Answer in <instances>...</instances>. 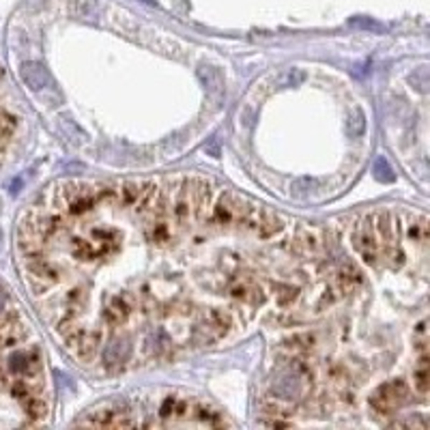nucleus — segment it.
Returning <instances> with one entry per match:
<instances>
[{"label":"nucleus","mask_w":430,"mask_h":430,"mask_svg":"<svg viewBox=\"0 0 430 430\" xmlns=\"http://www.w3.org/2000/svg\"><path fill=\"white\" fill-rule=\"evenodd\" d=\"M213 196V185L204 177H185L177 179L174 196H172V206L170 215L177 224H185L189 220L202 218L209 202Z\"/></svg>","instance_id":"nucleus-1"},{"label":"nucleus","mask_w":430,"mask_h":430,"mask_svg":"<svg viewBox=\"0 0 430 430\" xmlns=\"http://www.w3.org/2000/svg\"><path fill=\"white\" fill-rule=\"evenodd\" d=\"M99 202L97 185L84 181H63L52 192V206L65 215H84Z\"/></svg>","instance_id":"nucleus-2"},{"label":"nucleus","mask_w":430,"mask_h":430,"mask_svg":"<svg viewBox=\"0 0 430 430\" xmlns=\"http://www.w3.org/2000/svg\"><path fill=\"white\" fill-rule=\"evenodd\" d=\"M58 332L63 334L67 349L80 362L88 364V362H93L99 355V349H101V336H99V332L86 330V327H78L75 322H73V318H69V316L65 320H61Z\"/></svg>","instance_id":"nucleus-3"},{"label":"nucleus","mask_w":430,"mask_h":430,"mask_svg":"<svg viewBox=\"0 0 430 430\" xmlns=\"http://www.w3.org/2000/svg\"><path fill=\"white\" fill-rule=\"evenodd\" d=\"M254 204L235 192H222L213 206V222L222 229H243Z\"/></svg>","instance_id":"nucleus-4"},{"label":"nucleus","mask_w":430,"mask_h":430,"mask_svg":"<svg viewBox=\"0 0 430 430\" xmlns=\"http://www.w3.org/2000/svg\"><path fill=\"white\" fill-rule=\"evenodd\" d=\"M157 183L155 181H123L115 185V202L123 206H132L136 213H151L155 198H157Z\"/></svg>","instance_id":"nucleus-5"},{"label":"nucleus","mask_w":430,"mask_h":430,"mask_svg":"<svg viewBox=\"0 0 430 430\" xmlns=\"http://www.w3.org/2000/svg\"><path fill=\"white\" fill-rule=\"evenodd\" d=\"M121 243V235L112 229H97L90 231L86 237H78L73 239V254L80 261H93V258H101L117 252Z\"/></svg>","instance_id":"nucleus-6"},{"label":"nucleus","mask_w":430,"mask_h":430,"mask_svg":"<svg viewBox=\"0 0 430 430\" xmlns=\"http://www.w3.org/2000/svg\"><path fill=\"white\" fill-rule=\"evenodd\" d=\"M409 396H411L409 385L400 379H394V381H387L372 392L370 407L381 415H394L396 411H400L409 402Z\"/></svg>","instance_id":"nucleus-7"},{"label":"nucleus","mask_w":430,"mask_h":430,"mask_svg":"<svg viewBox=\"0 0 430 430\" xmlns=\"http://www.w3.org/2000/svg\"><path fill=\"white\" fill-rule=\"evenodd\" d=\"M353 248L357 250V254L362 256V261L370 267H374L379 263L381 256V246L377 239V231H374V222H372V213L364 215L362 220H357V224L353 226V235H351Z\"/></svg>","instance_id":"nucleus-8"},{"label":"nucleus","mask_w":430,"mask_h":430,"mask_svg":"<svg viewBox=\"0 0 430 430\" xmlns=\"http://www.w3.org/2000/svg\"><path fill=\"white\" fill-rule=\"evenodd\" d=\"M305 392V370L301 366H286L276 372L271 379V396L293 402L299 400Z\"/></svg>","instance_id":"nucleus-9"},{"label":"nucleus","mask_w":430,"mask_h":430,"mask_svg":"<svg viewBox=\"0 0 430 430\" xmlns=\"http://www.w3.org/2000/svg\"><path fill=\"white\" fill-rule=\"evenodd\" d=\"M372 222H374L377 239H379V246H381V254L392 258L394 267H400L402 252H400V246H398V226L392 220V213L389 211L372 213Z\"/></svg>","instance_id":"nucleus-10"},{"label":"nucleus","mask_w":430,"mask_h":430,"mask_svg":"<svg viewBox=\"0 0 430 430\" xmlns=\"http://www.w3.org/2000/svg\"><path fill=\"white\" fill-rule=\"evenodd\" d=\"M231 330H233V316H231V312L222 310V308H211V310H206V314L198 322L196 338L202 345H209V342H215V340L224 338Z\"/></svg>","instance_id":"nucleus-11"},{"label":"nucleus","mask_w":430,"mask_h":430,"mask_svg":"<svg viewBox=\"0 0 430 430\" xmlns=\"http://www.w3.org/2000/svg\"><path fill=\"white\" fill-rule=\"evenodd\" d=\"M26 276L35 293H43L58 282V269L39 252L26 254Z\"/></svg>","instance_id":"nucleus-12"},{"label":"nucleus","mask_w":430,"mask_h":430,"mask_svg":"<svg viewBox=\"0 0 430 430\" xmlns=\"http://www.w3.org/2000/svg\"><path fill=\"white\" fill-rule=\"evenodd\" d=\"M7 366L14 377L31 381V383H35V381L41 383V353L37 347L20 349V351L11 353Z\"/></svg>","instance_id":"nucleus-13"},{"label":"nucleus","mask_w":430,"mask_h":430,"mask_svg":"<svg viewBox=\"0 0 430 430\" xmlns=\"http://www.w3.org/2000/svg\"><path fill=\"white\" fill-rule=\"evenodd\" d=\"M284 220L280 218V215L276 211H269L265 206H256L252 209L250 218L243 226V231H250L252 235L261 237V239H271L276 235H280L284 231Z\"/></svg>","instance_id":"nucleus-14"},{"label":"nucleus","mask_w":430,"mask_h":430,"mask_svg":"<svg viewBox=\"0 0 430 430\" xmlns=\"http://www.w3.org/2000/svg\"><path fill=\"white\" fill-rule=\"evenodd\" d=\"M26 336H28V330L16 312L0 314V349L16 347V345L24 342Z\"/></svg>","instance_id":"nucleus-15"},{"label":"nucleus","mask_w":430,"mask_h":430,"mask_svg":"<svg viewBox=\"0 0 430 430\" xmlns=\"http://www.w3.org/2000/svg\"><path fill=\"white\" fill-rule=\"evenodd\" d=\"M132 353H134V345L130 338L121 336V338H115L105 345L103 349V364L108 368H117V366H123L132 360Z\"/></svg>","instance_id":"nucleus-16"},{"label":"nucleus","mask_w":430,"mask_h":430,"mask_svg":"<svg viewBox=\"0 0 430 430\" xmlns=\"http://www.w3.org/2000/svg\"><path fill=\"white\" fill-rule=\"evenodd\" d=\"M174 220L170 218V215H155V218L149 222L147 226V237L151 243L155 246H168L170 241H174Z\"/></svg>","instance_id":"nucleus-17"},{"label":"nucleus","mask_w":430,"mask_h":430,"mask_svg":"<svg viewBox=\"0 0 430 430\" xmlns=\"http://www.w3.org/2000/svg\"><path fill=\"white\" fill-rule=\"evenodd\" d=\"M84 424H88V426H108V428L138 426V421L132 419L130 413H125V411H117V409H103V411H97V413L88 415V417L84 419Z\"/></svg>","instance_id":"nucleus-18"},{"label":"nucleus","mask_w":430,"mask_h":430,"mask_svg":"<svg viewBox=\"0 0 430 430\" xmlns=\"http://www.w3.org/2000/svg\"><path fill=\"white\" fill-rule=\"evenodd\" d=\"M192 417H196L200 424H204V426H213V428H224V426H233V421L231 419H226V415L222 413V411H218V409H213V407H209V404H204V402H194V415Z\"/></svg>","instance_id":"nucleus-19"},{"label":"nucleus","mask_w":430,"mask_h":430,"mask_svg":"<svg viewBox=\"0 0 430 430\" xmlns=\"http://www.w3.org/2000/svg\"><path fill=\"white\" fill-rule=\"evenodd\" d=\"M20 75L31 90H43L50 84V75L39 63H22Z\"/></svg>","instance_id":"nucleus-20"},{"label":"nucleus","mask_w":430,"mask_h":430,"mask_svg":"<svg viewBox=\"0 0 430 430\" xmlns=\"http://www.w3.org/2000/svg\"><path fill=\"white\" fill-rule=\"evenodd\" d=\"M194 402L196 400H187V398H177L170 396L164 400L162 404V417L166 419H179V417H192L194 415Z\"/></svg>","instance_id":"nucleus-21"},{"label":"nucleus","mask_w":430,"mask_h":430,"mask_svg":"<svg viewBox=\"0 0 430 430\" xmlns=\"http://www.w3.org/2000/svg\"><path fill=\"white\" fill-rule=\"evenodd\" d=\"M132 310H134V305H132L130 297L127 295H117L110 301V305H108V310H105V318H108V322H112V325H121V322L127 320Z\"/></svg>","instance_id":"nucleus-22"},{"label":"nucleus","mask_w":430,"mask_h":430,"mask_svg":"<svg viewBox=\"0 0 430 430\" xmlns=\"http://www.w3.org/2000/svg\"><path fill=\"white\" fill-rule=\"evenodd\" d=\"M336 282H338V288L342 293H355L364 284V276L353 263H347V265L340 267V271L336 276Z\"/></svg>","instance_id":"nucleus-23"},{"label":"nucleus","mask_w":430,"mask_h":430,"mask_svg":"<svg viewBox=\"0 0 430 430\" xmlns=\"http://www.w3.org/2000/svg\"><path fill=\"white\" fill-rule=\"evenodd\" d=\"M233 297L243 301V303H252V305H258L265 299L263 288L252 284V282H239L237 286H233Z\"/></svg>","instance_id":"nucleus-24"},{"label":"nucleus","mask_w":430,"mask_h":430,"mask_svg":"<svg viewBox=\"0 0 430 430\" xmlns=\"http://www.w3.org/2000/svg\"><path fill=\"white\" fill-rule=\"evenodd\" d=\"M413 387L419 396H426L430 389V362L428 355H421V360L417 362V368L413 372Z\"/></svg>","instance_id":"nucleus-25"},{"label":"nucleus","mask_w":430,"mask_h":430,"mask_svg":"<svg viewBox=\"0 0 430 430\" xmlns=\"http://www.w3.org/2000/svg\"><path fill=\"white\" fill-rule=\"evenodd\" d=\"M320 246V239L314 231H308V229H301L295 237V250L297 252H303V254H310V252H316Z\"/></svg>","instance_id":"nucleus-26"},{"label":"nucleus","mask_w":430,"mask_h":430,"mask_svg":"<svg viewBox=\"0 0 430 430\" xmlns=\"http://www.w3.org/2000/svg\"><path fill=\"white\" fill-rule=\"evenodd\" d=\"M22 407H24L26 415H28L31 419H35V421H39V419H43V417L48 415V402H46L39 394L33 396V398H28Z\"/></svg>","instance_id":"nucleus-27"},{"label":"nucleus","mask_w":430,"mask_h":430,"mask_svg":"<svg viewBox=\"0 0 430 430\" xmlns=\"http://www.w3.org/2000/svg\"><path fill=\"white\" fill-rule=\"evenodd\" d=\"M409 239L415 241V243H426V239H428V220L424 218V215L411 220V224H409Z\"/></svg>","instance_id":"nucleus-28"},{"label":"nucleus","mask_w":430,"mask_h":430,"mask_svg":"<svg viewBox=\"0 0 430 430\" xmlns=\"http://www.w3.org/2000/svg\"><path fill=\"white\" fill-rule=\"evenodd\" d=\"M374 177L379 181H383V183H394L396 181V174H394V170H392V166L387 164L385 157H379L374 162Z\"/></svg>","instance_id":"nucleus-29"},{"label":"nucleus","mask_w":430,"mask_h":430,"mask_svg":"<svg viewBox=\"0 0 430 430\" xmlns=\"http://www.w3.org/2000/svg\"><path fill=\"white\" fill-rule=\"evenodd\" d=\"M349 24H351V26H355V28L374 31V33H381V31H383V26H381V24H377V22H372L370 18H353Z\"/></svg>","instance_id":"nucleus-30"},{"label":"nucleus","mask_w":430,"mask_h":430,"mask_svg":"<svg viewBox=\"0 0 430 430\" xmlns=\"http://www.w3.org/2000/svg\"><path fill=\"white\" fill-rule=\"evenodd\" d=\"M364 127H366L364 115H362L360 110H355V112L351 115V121H349V132H351V136H360V134L364 132Z\"/></svg>","instance_id":"nucleus-31"},{"label":"nucleus","mask_w":430,"mask_h":430,"mask_svg":"<svg viewBox=\"0 0 430 430\" xmlns=\"http://www.w3.org/2000/svg\"><path fill=\"white\" fill-rule=\"evenodd\" d=\"M5 383H7V377H5V370H3V368H0V389H3V387H5Z\"/></svg>","instance_id":"nucleus-32"}]
</instances>
